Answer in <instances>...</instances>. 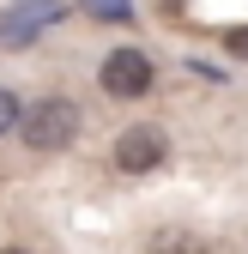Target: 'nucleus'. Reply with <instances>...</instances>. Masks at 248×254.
<instances>
[{
	"label": "nucleus",
	"mask_w": 248,
	"mask_h": 254,
	"mask_svg": "<svg viewBox=\"0 0 248 254\" xmlns=\"http://www.w3.org/2000/svg\"><path fill=\"white\" fill-rule=\"evenodd\" d=\"M18 121H24V103L12 97L6 85H0V139H6V133H18Z\"/></svg>",
	"instance_id": "423d86ee"
},
{
	"label": "nucleus",
	"mask_w": 248,
	"mask_h": 254,
	"mask_svg": "<svg viewBox=\"0 0 248 254\" xmlns=\"http://www.w3.org/2000/svg\"><path fill=\"white\" fill-rule=\"evenodd\" d=\"M18 139L30 151H67L79 139V103L73 97H37V103H24Z\"/></svg>",
	"instance_id": "f257e3e1"
},
{
	"label": "nucleus",
	"mask_w": 248,
	"mask_h": 254,
	"mask_svg": "<svg viewBox=\"0 0 248 254\" xmlns=\"http://www.w3.org/2000/svg\"><path fill=\"white\" fill-rule=\"evenodd\" d=\"M145 254H218V248H212L200 230H182V224H164L158 236H151L145 242Z\"/></svg>",
	"instance_id": "39448f33"
},
{
	"label": "nucleus",
	"mask_w": 248,
	"mask_h": 254,
	"mask_svg": "<svg viewBox=\"0 0 248 254\" xmlns=\"http://www.w3.org/2000/svg\"><path fill=\"white\" fill-rule=\"evenodd\" d=\"M85 12H97V18H109V24L133 18V6H127V0H85Z\"/></svg>",
	"instance_id": "0eeeda50"
},
{
	"label": "nucleus",
	"mask_w": 248,
	"mask_h": 254,
	"mask_svg": "<svg viewBox=\"0 0 248 254\" xmlns=\"http://www.w3.org/2000/svg\"><path fill=\"white\" fill-rule=\"evenodd\" d=\"M97 85L109 91V97H145V91H151V61L139 49H115V55H103Z\"/></svg>",
	"instance_id": "f03ea898"
},
{
	"label": "nucleus",
	"mask_w": 248,
	"mask_h": 254,
	"mask_svg": "<svg viewBox=\"0 0 248 254\" xmlns=\"http://www.w3.org/2000/svg\"><path fill=\"white\" fill-rule=\"evenodd\" d=\"M0 254H24V248H0Z\"/></svg>",
	"instance_id": "1a4fd4ad"
},
{
	"label": "nucleus",
	"mask_w": 248,
	"mask_h": 254,
	"mask_svg": "<svg viewBox=\"0 0 248 254\" xmlns=\"http://www.w3.org/2000/svg\"><path fill=\"white\" fill-rule=\"evenodd\" d=\"M224 43H230L236 55H248V24H242V30H230V37H224Z\"/></svg>",
	"instance_id": "6e6552de"
},
{
	"label": "nucleus",
	"mask_w": 248,
	"mask_h": 254,
	"mask_svg": "<svg viewBox=\"0 0 248 254\" xmlns=\"http://www.w3.org/2000/svg\"><path fill=\"white\" fill-rule=\"evenodd\" d=\"M164 157H170V139L158 127H127V133L115 139V170L121 176H145V170H158Z\"/></svg>",
	"instance_id": "7ed1b4c3"
},
{
	"label": "nucleus",
	"mask_w": 248,
	"mask_h": 254,
	"mask_svg": "<svg viewBox=\"0 0 248 254\" xmlns=\"http://www.w3.org/2000/svg\"><path fill=\"white\" fill-rule=\"evenodd\" d=\"M61 18V0H18L12 12H0V43L6 49H24V43H37V30Z\"/></svg>",
	"instance_id": "20e7f679"
}]
</instances>
